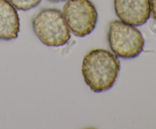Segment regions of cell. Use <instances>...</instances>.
<instances>
[{"mask_svg":"<svg viewBox=\"0 0 156 129\" xmlns=\"http://www.w3.org/2000/svg\"><path fill=\"white\" fill-rule=\"evenodd\" d=\"M150 8L152 18L156 21V0H150Z\"/></svg>","mask_w":156,"mask_h":129,"instance_id":"obj_8","label":"cell"},{"mask_svg":"<svg viewBox=\"0 0 156 129\" xmlns=\"http://www.w3.org/2000/svg\"><path fill=\"white\" fill-rule=\"evenodd\" d=\"M114 11L126 24L141 26L150 18V0H114Z\"/></svg>","mask_w":156,"mask_h":129,"instance_id":"obj_5","label":"cell"},{"mask_svg":"<svg viewBox=\"0 0 156 129\" xmlns=\"http://www.w3.org/2000/svg\"><path fill=\"white\" fill-rule=\"evenodd\" d=\"M62 15L70 31L79 37L89 35L97 24V9L90 0H68Z\"/></svg>","mask_w":156,"mask_h":129,"instance_id":"obj_4","label":"cell"},{"mask_svg":"<svg viewBox=\"0 0 156 129\" xmlns=\"http://www.w3.org/2000/svg\"><path fill=\"white\" fill-rule=\"evenodd\" d=\"M120 63L114 53L105 49H93L85 55L82 74L91 91L101 93L111 89L115 83Z\"/></svg>","mask_w":156,"mask_h":129,"instance_id":"obj_1","label":"cell"},{"mask_svg":"<svg viewBox=\"0 0 156 129\" xmlns=\"http://www.w3.org/2000/svg\"><path fill=\"white\" fill-rule=\"evenodd\" d=\"M20 31V21L16 8L9 0H0V39H16Z\"/></svg>","mask_w":156,"mask_h":129,"instance_id":"obj_6","label":"cell"},{"mask_svg":"<svg viewBox=\"0 0 156 129\" xmlns=\"http://www.w3.org/2000/svg\"><path fill=\"white\" fill-rule=\"evenodd\" d=\"M48 1L51 2H63L66 0H48Z\"/></svg>","mask_w":156,"mask_h":129,"instance_id":"obj_9","label":"cell"},{"mask_svg":"<svg viewBox=\"0 0 156 129\" xmlns=\"http://www.w3.org/2000/svg\"><path fill=\"white\" fill-rule=\"evenodd\" d=\"M108 40L111 51L124 59H134L143 52L145 39L136 26L114 20L109 24Z\"/></svg>","mask_w":156,"mask_h":129,"instance_id":"obj_3","label":"cell"},{"mask_svg":"<svg viewBox=\"0 0 156 129\" xmlns=\"http://www.w3.org/2000/svg\"><path fill=\"white\" fill-rule=\"evenodd\" d=\"M34 32L47 46L59 47L70 39V30L62 12L57 8H44L32 21Z\"/></svg>","mask_w":156,"mask_h":129,"instance_id":"obj_2","label":"cell"},{"mask_svg":"<svg viewBox=\"0 0 156 129\" xmlns=\"http://www.w3.org/2000/svg\"><path fill=\"white\" fill-rule=\"evenodd\" d=\"M9 1L18 10L28 11L37 6L42 0H9Z\"/></svg>","mask_w":156,"mask_h":129,"instance_id":"obj_7","label":"cell"}]
</instances>
